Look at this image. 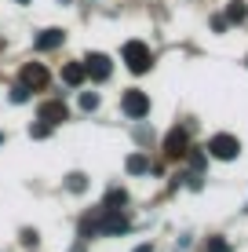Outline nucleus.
<instances>
[{"label":"nucleus","instance_id":"nucleus-1","mask_svg":"<svg viewBox=\"0 0 248 252\" xmlns=\"http://www.w3.org/2000/svg\"><path fill=\"white\" fill-rule=\"evenodd\" d=\"M121 55H124V63H128L132 73H146V69L153 66V55H150V48L142 44V40H128Z\"/></svg>","mask_w":248,"mask_h":252},{"label":"nucleus","instance_id":"nucleus-2","mask_svg":"<svg viewBox=\"0 0 248 252\" xmlns=\"http://www.w3.org/2000/svg\"><path fill=\"white\" fill-rule=\"evenodd\" d=\"M19 84H26L29 92H44L48 84H51V69L44 63H26L19 69Z\"/></svg>","mask_w":248,"mask_h":252},{"label":"nucleus","instance_id":"nucleus-3","mask_svg":"<svg viewBox=\"0 0 248 252\" xmlns=\"http://www.w3.org/2000/svg\"><path fill=\"white\" fill-rule=\"evenodd\" d=\"M208 154H212V158H219V161H234L237 154H241V143H237V135L219 132V135L208 139Z\"/></svg>","mask_w":248,"mask_h":252},{"label":"nucleus","instance_id":"nucleus-4","mask_svg":"<svg viewBox=\"0 0 248 252\" xmlns=\"http://www.w3.org/2000/svg\"><path fill=\"white\" fill-rule=\"evenodd\" d=\"M84 69H88L91 81H110V73H113V63H110V55H102V51H91L88 59H84Z\"/></svg>","mask_w":248,"mask_h":252},{"label":"nucleus","instance_id":"nucleus-5","mask_svg":"<svg viewBox=\"0 0 248 252\" xmlns=\"http://www.w3.org/2000/svg\"><path fill=\"white\" fill-rule=\"evenodd\" d=\"M121 106H124V114H128V117H135V121L150 114V99H146V95H142V92H135V88H132V92H124Z\"/></svg>","mask_w":248,"mask_h":252},{"label":"nucleus","instance_id":"nucleus-6","mask_svg":"<svg viewBox=\"0 0 248 252\" xmlns=\"http://www.w3.org/2000/svg\"><path fill=\"white\" fill-rule=\"evenodd\" d=\"M186 150H190V135H186V128H172V132L165 135V154H168V158H186Z\"/></svg>","mask_w":248,"mask_h":252},{"label":"nucleus","instance_id":"nucleus-7","mask_svg":"<svg viewBox=\"0 0 248 252\" xmlns=\"http://www.w3.org/2000/svg\"><path fill=\"white\" fill-rule=\"evenodd\" d=\"M66 117H70V110H66L62 99H48L44 106H40V121H48V125H62Z\"/></svg>","mask_w":248,"mask_h":252},{"label":"nucleus","instance_id":"nucleus-8","mask_svg":"<svg viewBox=\"0 0 248 252\" xmlns=\"http://www.w3.org/2000/svg\"><path fill=\"white\" fill-rule=\"evenodd\" d=\"M62 40H66V33H62V30H40L33 44H37L40 51H55V48H62Z\"/></svg>","mask_w":248,"mask_h":252},{"label":"nucleus","instance_id":"nucleus-9","mask_svg":"<svg viewBox=\"0 0 248 252\" xmlns=\"http://www.w3.org/2000/svg\"><path fill=\"white\" fill-rule=\"evenodd\" d=\"M62 81L70 84V88H81V84L88 81V69H84V63H66V69H62Z\"/></svg>","mask_w":248,"mask_h":252},{"label":"nucleus","instance_id":"nucleus-10","mask_svg":"<svg viewBox=\"0 0 248 252\" xmlns=\"http://www.w3.org/2000/svg\"><path fill=\"white\" fill-rule=\"evenodd\" d=\"M223 19H226V22H245V19H248V4H245V0H230Z\"/></svg>","mask_w":248,"mask_h":252},{"label":"nucleus","instance_id":"nucleus-11","mask_svg":"<svg viewBox=\"0 0 248 252\" xmlns=\"http://www.w3.org/2000/svg\"><path fill=\"white\" fill-rule=\"evenodd\" d=\"M124 205H128V190H121V187L106 190V197H102V208H124Z\"/></svg>","mask_w":248,"mask_h":252},{"label":"nucleus","instance_id":"nucleus-12","mask_svg":"<svg viewBox=\"0 0 248 252\" xmlns=\"http://www.w3.org/2000/svg\"><path fill=\"white\" fill-rule=\"evenodd\" d=\"M66 190H70V194H84V190H88V176H84V172H70V176H66Z\"/></svg>","mask_w":248,"mask_h":252},{"label":"nucleus","instance_id":"nucleus-13","mask_svg":"<svg viewBox=\"0 0 248 252\" xmlns=\"http://www.w3.org/2000/svg\"><path fill=\"white\" fill-rule=\"evenodd\" d=\"M124 168L132 172V176H139V172H146V168H150V161L142 158V154H132V158L124 161Z\"/></svg>","mask_w":248,"mask_h":252},{"label":"nucleus","instance_id":"nucleus-14","mask_svg":"<svg viewBox=\"0 0 248 252\" xmlns=\"http://www.w3.org/2000/svg\"><path fill=\"white\" fill-rule=\"evenodd\" d=\"M51 128H55V125H48V121H37V125H29V135H33V139H48Z\"/></svg>","mask_w":248,"mask_h":252},{"label":"nucleus","instance_id":"nucleus-15","mask_svg":"<svg viewBox=\"0 0 248 252\" xmlns=\"http://www.w3.org/2000/svg\"><path fill=\"white\" fill-rule=\"evenodd\" d=\"M11 102H19V106L29 102V88H26V84H15V88H11Z\"/></svg>","mask_w":248,"mask_h":252},{"label":"nucleus","instance_id":"nucleus-16","mask_svg":"<svg viewBox=\"0 0 248 252\" xmlns=\"http://www.w3.org/2000/svg\"><path fill=\"white\" fill-rule=\"evenodd\" d=\"M95 106H99V95L95 92H84L81 95V110H95Z\"/></svg>","mask_w":248,"mask_h":252},{"label":"nucleus","instance_id":"nucleus-17","mask_svg":"<svg viewBox=\"0 0 248 252\" xmlns=\"http://www.w3.org/2000/svg\"><path fill=\"white\" fill-rule=\"evenodd\" d=\"M22 245H26V249H37V230H33V227L22 230Z\"/></svg>","mask_w":248,"mask_h":252},{"label":"nucleus","instance_id":"nucleus-18","mask_svg":"<svg viewBox=\"0 0 248 252\" xmlns=\"http://www.w3.org/2000/svg\"><path fill=\"white\" fill-rule=\"evenodd\" d=\"M208 252H230V245L223 238H208Z\"/></svg>","mask_w":248,"mask_h":252},{"label":"nucleus","instance_id":"nucleus-19","mask_svg":"<svg viewBox=\"0 0 248 252\" xmlns=\"http://www.w3.org/2000/svg\"><path fill=\"white\" fill-rule=\"evenodd\" d=\"M226 26H230V22L223 19V15H216V19H212V30H216V33H223V30H226Z\"/></svg>","mask_w":248,"mask_h":252},{"label":"nucleus","instance_id":"nucleus-20","mask_svg":"<svg viewBox=\"0 0 248 252\" xmlns=\"http://www.w3.org/2000/svg\"><path fill=\"white\" fill-rule=\"evenodd\" d=\"M190 164H193V168H204V154L193 150V154H190Z\"/></svg>","mask_w":248,"mask_h":252},{"label":"nucleus","instance_id":"nucleus-21","mask_svg":"<svg viewBox=\"0 0 248 252\" xmlns=\"http://www.w3.org/2000/svg\"><path fill=\"white\" fill-rule=\"evenodd\" d=\"M135 252H153V245H139V249H135Z\"/></svg>","mask_w":248,"mask_h":252},{"label":"nucleus","instance_id":"nucleus-22","mask_svg":"<svg viewBox=\"0 0 248 252\" xmlns=\"http://www.w3.org/2000/svg\"><path fill=\"white\" fill-rule=\"evenodd\" d=\"M0 146H4V132H0Z\"/></svg>","mask_w":248,"mask_h":252}]
</instances>
